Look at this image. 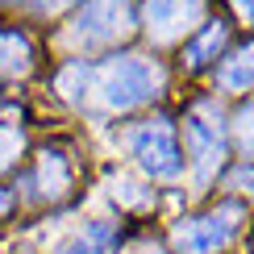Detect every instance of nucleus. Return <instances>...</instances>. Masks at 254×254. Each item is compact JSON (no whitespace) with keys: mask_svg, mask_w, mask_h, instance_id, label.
<instances>
[{"mask_svg":"<svg viewBox=\"0 0 254 254\" xmlns=\"http://www.w3.org/2000/svg\"><path fill=\"white\" fill-rule=\"evenodd\" d=\"M38 188H42V196H63L71 188V167H67L63 154L42 150V158H38Z\"/></svg>","mask_w":254,"mask_h":254,"instance_id":"9","label":"nucleus"},{"mask_svg":"<svg viewBox=\"0 0 254 254\" xmlns=\"http://www.w3.org/2000/svg\"><path fill=\"white\" fill-rule=\"evenodd\" d=\"M63 4H71V0H38V13H59Z\"/></svg>","mask_w":254,"mask_h":254,"instance_id":"18","label":"nucleus"},{"mask_svg":"<svg viewBox=\"0 0 254 254\" xmlns=\"http://www.w3.org/2000/svg\"><path fill=\"white\" fill-rule=\"evenodd\" d=\"M234 184L242 188V192H254V167H238V171H234Z\"/></svg>","mask_w":254,"mask_h":254,"instance_id":"15","label":"nucleus"},{"mask_svg":"<svg viewBox=\"0 0 254 254\" xmlns=\"http://www.w3.org/2000/svg\"><path fill=\"white\" fill-rule=\"evenodd\" d=\"M150 254H163V250H150Z\"/></svg>","mask_w":254,"mask_h":254,"instance_id":"20","label":"nucleus"},{"mask_svg":"<svg viewBox=\"0 0 254 254\" xmlns=\"http://www.w3.org/2000/svg\"><path fill=\"white\" fill-rule=\"evenodd\" d=\"M133 0H83L75 21H71V42L83 46H104L133 34Z\"/></svg>","mask_w":254,"mask_h":254,"instance_id":"3","label":"nucleus"},{"mask_svg":"<svg viewBox=\"0 0 254 254\" xmlns=\"http://www.w3.org/2000/svg\"><path fill=\"white\" fill-rule=\"evenodd\" d=\"M133 158L142 163V171L150 179H175L184 175V150H179V137L171 121H146L133 133Z\"/></svg>","mask_w":254,"mask_h":254,"instance_id":"4","label":"nucleus"},{"mask_svg":"<svg viewBox=\"0 0 254 254\" xmlns=\"http://www.w3.org/2000/svg\"><path fill=\"white\" fill-rule=\"evenodd\" d=\"M88 242L96 246V254H113V246H117V234H113V225L96 221V225H88ZM92 246H88V250H92Z\"/></svg>","mask_w":254,"mask_h":254,"instance_id":"13","label":"nucleus"},{"mask_svg":"<svg viewBox=\"0 0 254 254\" xmlns=\"http://www.w3.org/2000/svg\"><path fill=\"white\" fill-rule=\"evenodd\" d=\"M13 208H17V192H13V188H0V221L13 213Z\"/></svg>","mask_w":254,"mask_h":254,"instance_id":"16","label":"nucleus"},{"mask_svg":"<svg viewBox=\"0 0 254 254\" xmlns=\"http://www.w3.org/2000/svg\"><path fill=\"white\" fill-rule=\"evenodd\" d=\"M234 8H238L242 21H254V0H234Z\"/></svg>","mask_w":254,"mask_h":254,"instance_id":"17","label":"nucleus"},{"mask_svg":"<svg viewBox=\"0 0 254 254\" xmlns=\"http://www.w3.org/2000/svg\"><path fill=\"white\" fill-rule=\"evenodd\" d=\"M234 129H238V146H242L246 154H254V100L238 113V125H234Z\"/></svg>","mask_w":254,"mask_h":254,"instance_id":"12","label":"nucleus"},{"mask_svg":"<svg viewBox=\"0 0 254 254\" xmlns=\"http://www.w3.org/2000/svg\"><path fill=\"white\" fill-rule=\"evenodd\" d=\"M217 83H221L225 92H246V88H254V42H250V46H242V50H234V55L221 63Z\"/></svg>","mask_w":254,"mask_h":254,"instance_id":"8","label":"nucleus"},{"mask_svg":"<svg viewBox=\"0 0 254 254\" xmlns=\"http://www.w3.org/2000/svg\"><path fill=\"white\" fill-rule=\"evenodd\" d=\"M196 13H200V0H146V21L163 38L179 34L184 25H192Z\"/></svg>","mask_w":254,"mask_h":254,"instance_id":"6","label":"nucleus"},{"mask_svg":"<svg viewBox=\"0 0 254 254\" xmlns=\"http://www.w3.org/2000/svg\"><path fill=\"white\" fill-rule=\"evenodd\" d=\"M59 254H92V250H88V242H67Z\"/></svg>","mask_w":254,"mask_h":254,"instance_id":"19","label":"nucleus"},{"mask_svg":"<svg viewBox=\"0 0 254 254\" xmlns=\"http://www.w3.org/2000/svg\"><path fill=\"white\" fill-rule=\"evenodd\" d=\"M88 75H92V71H88V63H79V59H75V63H67V67L59 71V92H63L67 100H75L79 92L88 88Z\"/></svg>","mask_w":254,"mask_h":254,"instance_id":"11","label":"nucleus"},{"mask_svg":"<svg viewBox=\"0 0 254 254\" xmlns=\"http://www.w3.org/2000/svg\"><path fill=\"white\" fill-rule=\"evenodd\" d=\"M184 133H188V146H192V158H196V179L208 184L213 171L225 158V117H221L217 100H196L192 109L184 113Z\"/></svg>","mask_w":254,"mask_h":254,"instance_id":"2","label":"nucleus"},{"mask_svg":"<svg viewBox=\"0 0 254 254\" xmlns=\"http://www.w3.org/2000/svg\"><path fill=\"white\" fill-rule=\"evenodd\" d=\"M29 59H34L29 38L17 34V29H0V71L4 75H21V71H29Z\"/></svg>","mask_w":254,"mask_h":254,"instance_id":"10","label":"nucleus"},{"mask_svg":"<svg viewBox=\"0 0 254 254\" xmlns=\"http://www.w3.org/2000/svg\"><path fill=\"white\" fill-rule=\"evenodd\" d=\"M225 38H229V25L225 21H208L200 34L188 42V50H184V59H188V71H200V67H208L217 55H221V46H225Z\"/></svg>","mask_w":254,"mask_h":254,"instance_id":"7","label":"nucleus"},{"mask_svg":"<svg viewBox=\"0 0 254 254\" xmlns=\"http://www.w3.org/2000/svg\"><path fill=\"white\" fill-rule=\"evenodd\" d=\"M238 221H242L238 204H221V208H213V213L179 225L175 229V246H179V254H217L229 238H234Z\"/></svg>","mask_w":254,"mask_h":254,"instance_id":"5","label":"nucleus"},{"mask_svg":"<svg viewBox=\"0 0 254 254\" xmlns=\"http://www.w3.org/2000/svg\"><path fill=\"white\" fill-rule=\"evenodd\" d=\"M17 150H21V133H17V129H8V125H0V167L13 163Z\"/></svg>","mask_w":254,"mask_h":254,"instance_id":"14","label":"nucleus"},{"mask_svg":"<svg viewBox=\"0 0 254 254\" xmlns=\"http://www.w3.org/2000/svg\"><path fill=\"white\" fill-rule=\"evenodd\" d=\"M158 88H163V67L150 59H137V55H121V59L104 63L100 83H96L100 100L109 109H133V104L150 100Z\"/></svg>","mask_w":254,"mask_h":254,"instance_id":"1","label":"nucleus"}]
</instances>
